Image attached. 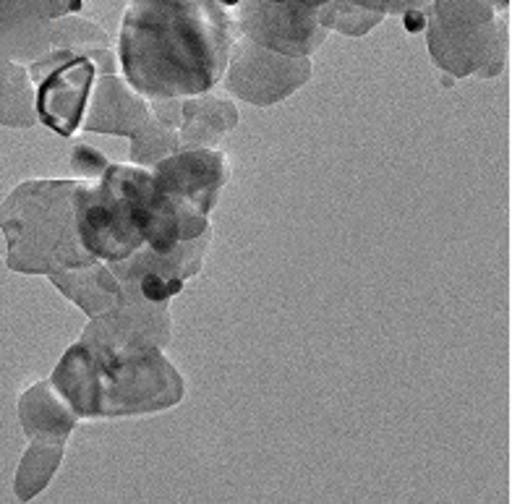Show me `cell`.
<instances>
[{"mask_svg": "<svg viewBox=\"0 0 512 504\" xmlns=\"http://www.w3.org/2000/svg\"><path fill=\"white\" fill-rule=\"evenodd\" d=\"M238 40L233 11L217 0H131L118 66L147 100H178L220 84Z\"/></svg>", "mask_w": 512, "mask_h": 504, "instance_id": "6da1fadb", "label": "cell"}, {"mask_svg": "<svg viewBox=\"0 0 512 504\" xmlns=\"http://www.w3.org/2000/svg\"><path fill=\"white\" fill-rule=\"evenodd\" d=\"M76 228L89 256L118 262L139 249H176L209 233V222L162 194L149 168L108 162L97 181H79Z\"/></svg>", "mask_w": 512, "mask_h": 504, "instance_id": "7a4b0ae2", "label": "cell"}, {"mask_svg": "<svg viewBox=\"0 0 512 504\" xmlns=\"http://www.w3.org/2000/svg\"><path fill=\"white\" fill-rule=\"evenodd\" d=\"M53 387L79 418L152 413L183 397L178 371L152 340L81 337L55 366Z\"/></svg>", "mask_w": 512, "mask_h": 504, "instance_id": "3957f363", "label": "cell"}, {"mask_svg": "<svg viewBox=\"0 0 512 504\" xmlns=\"http://www.w3.org/2000/svg\"><path fill=\"white\" fill-rule=\"evenodd\" d=\"M79 181H27L0 207L8 267L19 275H58L97 262L76 228Z\"/></svg>", "mask_w": 512, "mask_h": 504, "instance_id": "277c9868", "label": "cell"}, {"mask_svg": "<svg viewBox=\"0 0 512 504\" xmlns=\"http://www.w3.org/2000/svg\"><path fill=\"white\" fill-rule=\"evenodd\" d=\"M424 29L434 63L455 79L497 76L505 66L507 27L486 0H432Z\"/></svg>", "mask_w": 512, "mask_h": 504, "instance_id": "5b68a950", "label": "cell"}, {"mask_svg": "<svg viewBox=\"0 0 512 504\" xmlns=\"http://www.w3.org/2000/svg\"><path fill=\"white\" fill-rule=\"evenodd\" d=\"M118 71V55L110 48H53L29 63L34 113L50 131L71 136L84 123L89 92L100 74Z\"/></svg>", "mask_w": 512, "mask_h": 504, "instance_id": "8992f818", "label": "cell"}, {"mask_svg": "<svg viewBox=\"0 0 512 504\" xmlns=\"http://www.w3.org/2000/svg\"><path fill=\"white\" fill-rule=\"evenodd\" d=\"M223 76L230 95L267 108L304 87L311 79V61L272 53L238 34Z\"/></svg>", "mask_w": 512, "mask_h": 504, "instance_id": "52a82bcc", "label": "cell"}, {"mask_svg": "<svg viewBox=\"0 0 512 504\" xmlns=\"http://www.w3.org/2000/svg\"><path fill=\"white\" fill-rule=\"evenodd\" d=\"M233 19L241 37L259 48L290 58H311L327 37L319 24L317 8L301 3H275V0H241L233 8Z\"/></svg>", "mask_w": 512, "mask_h": 504, "instance_id": "ba28073f", "label": "cell"}, {"mask_svg": "<svg viewBox=\"0 0 512 504\" xmlns=\"http://www.w3.org/2000/svg\"><path fill=\"white\" fill-rule=\"evenodd\" d=\"M209 249V233L194 241L178 243L176 249L155 251L139 249L126 259L105 262L118 283L123 285L126 298H139L149 303H165L176 296L183 283L194 277L202 267Z\"/></svg>", "mask_w": 512, "mask_h": 504, "instance_id": "9c48e42d", "label": "cell"}, {"mask_svg": "<svg viewBox=\"0 0 512 504\" xmlns=\"http://www.w3.org/2000/svg\"><path fill=\"white\" fill-rule=\"evenodd\" d=\"M230 162L217 149H181L152 165L157 189L191 215L207 217L228 183Z\"/></svg>", "mask_w": 512, "mask_h": 504, "instance_id": "30bf717a", "label": "cell"}, {"mask_svg": "<svg viewBox=\"0 0 512 504\" xmlns=\"http://www.w3.org/2000/svg\"><path fill=\"white\" fill-rule=\"evenodd\" d=\"M21 426L32 444H66L68 434L76 426V413L55 390L53 382H40L29 387L19 400Z\"/></svg>", "mask_w": 512, "mask_h": 504, "instance_id": "8fae6325", "label": "cell"}, {"mask_svg": "<svg viewBox=\"0 0 512 504\" xmlns=\"http://www.w3.org/2000/svg\"><path fill=\"white\" fill-rule=\"evenodd\" d=\"M50 280L55 283V288L63 290V296L79 303L92 319L121 309L123 303L128 301L126 293H123V285L110 272L108 264L92 262L87 267H76L68 269V272L50 275Z\"/></svg>", "mask_w": 512, "mask_h": 504, "instance_id": "7c38bea8", "label": "cell"}, {"mask_svg": "<svg viewBox=\"0 0 512 504\" xmlns=\"http://www.w3.org/2000/svg\"><path fill=\"white\" fill-rule=\"evenodd\" d=\"M238 115L228 97L204 95L181 97V136H178V152L181 149L215 147L220 136L228 134L236 126Z\"/></svg>", "mask_w": 512, "mask_h": 504, "instance_id": "4fadbf2b", "label": "cell"}, {"mask_svg": "<svg viewBox=\"0 0 512 504\" xmlns=\"http://www.w3.org/2000/svg\"><path fill=\"white\" fill-rule=\"evenodd\" d=\"M61 457V444H32L27 455H24V460H21L19 473H16V497H19L21 502H27L34 494H40V491L48 486L55 468L61 465Z\"/></svg>", "mask_w": 512, "mask_h": 504, "instance_id": "5bb4252c", "label": "cell"}, {"mask_svg": "<svg viewBox=\"0 0 512 504\" xmlns=\"http://www.w3.org/2000/svg\"><path fill=\"white\" fill-rule=\"evenodd\" d=\"M317 19L327 32L335 29V32L351 34V37H361V34L371 32L377 27L384 16L374 14V11H366L361 6H353L348 0H330L324 6L317 8Z\"/></svg>", "mask_w": 512, "mask_h": 504, "instance_id": "9a60e30c", "label": "cell"}, {"mask_svg": "<svg viewBox=\"0 0 512 504\" xmlns=\"http://www.w3.org/2000/svg\"><path fill=\"white\" fill-rule=\"evenodd\" d=\"M348 3L379 16H403V19L411 14H426L432 6V0H348Z\"/></svg>", "mask_w": 512, "mask_h": 504, "instance_id": "2e32d148", "label": "cell"}, {"mask_svg": "<svg viewBox=\"0 0 512 504\" xmlns=\"http://www.w3.org/2000/svg\"><path fill=\"white\" fill-rule=\"evenodd\" d=\"M71 165H74L76 170H81V173H97L100 175L102 170H105V157L97 155L95 149L84 147V144H79V147L74 149V155H71Z\"/></svg>", "mask_w": 512, "mask_h": 504, "instance_id": "e0dca14e", "label": "cell"}, {"mask_svg": "<svg viewBox=\"0 0 512 504\" xmlns=\"http://www.w3.org/2000/svg\"><path fill=\"white\" fill-rule=\"evenodd\" d=\"M275 3H301V6L319 8V6H324V3H330V0H275Z\"/></svg>", "mask_w": 512, "mask_h": 504, "instance_id": "ac0fdd59", "label": "cell"}, {"mask_svg": "<svg viewBox=\"0 0 512 504\" xmlns=\"http://www.w3.org/2000/svg\"><path fill=\"white\" fill-rule=\"evenodd\" d=\"M486 3L497 8V11H505V8L510 6V0H486Z\"/></svg>", "mask_w": 512, "mask_h": 504, "instance_id": "d6986e66", "label": "cell"}, {"mask_svg": "<svg viewBox=\"0 0 512 504\" xmlns=\"http://www.w3.org/2000/svg\"><path fill=\"white\" fill-rule=\"evenodd\" d=\"M217 3H220V6L228 8V11H233V8H236L238 3H241V0H217Z\"/></svg>", "mask_w": 512, "mask_h": 504, "instance_id": "ffe728a7", "label": "cell"}]
</instances>
